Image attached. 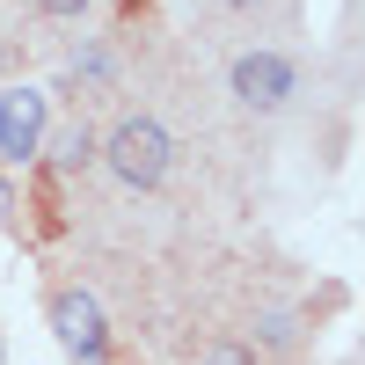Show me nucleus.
Wrapping results in <instances>:
<instances>
[{
    "label": "nucleus",
    "mask_w": 365,
    "mask_h": 365,
    "mask_svg": "<svg viewBox=\"0 0 365 365\" xmlns=\"http://www.w3.org/2000/svg\"><path fill=\"white\" fill-rule=\"evenodd\" d=\"M96 161L125 182V190H161L168 168H175V132L161 125V117L132 110V117H117V125H110V139H103Z\"/></svg>",
    "instance_id": "f257e3e1"
},
{
    "label": "nucleus",
    "mask_w": 365,
    "mask_h": 365,
    "mask_svg": "<svg viewBox=\"0 0 365 365\" xmlns=\"http://www.w3.org/2000/svg\"><path fill=\"white\" fill-rule=\"evenodd\" d=\"M227 96L249 110V117H278V110L299 96V58L278 51V44H249V51H234V66H227Z\"/></svg>",
    "instance_id": "f03ea898"
},
{
    "label": "nucleus",
    "mask_w": 365,
    "mask_h": 365,
    "mask_svg": "<svg viewBox=\"0 0 365 365\" xmlns=\"http://www.w3.org/2000/svg\"><path fill=\"white\" fill-rule=\"evenodd\" d=\"M51 336H58V351L73 365H110V351H117L110 314H103V299L88 285H58L51 292Z\"/></svg>",
    "instance_id": "7ed1b4c3"
},
{
    "label": "nucleus",
    "mask_w": 365,
    "mask_h": 365,
    "mask_svg": "<svg viewBox=\"0 0 365 365\" xmlns=\"http://www.w3.org/2000/svg\"><path fill=\"white\" fill-rule=\"evenodd\" d=\"M51 132V96L29 81H0V161H37Z\"/></svg>",
    "instance_id": "20e7f679"
},
{
    "label": "nucleus",
    "mask_w": 365,
    "mask_h": 365,
    "mask_svg": "<svg viewBox=\"0 0 365 365\" xmlns=\"http://www.w3.org/2000/svg\"><path fill=\"white\" fill-rule=\"evenodd\" d=\"M44 154H51V168L58 175H88L96 168V154H103V139H96V125H58V132H44Z\"/></svg>",
    "instance_id": "39448f33"
},
{
    "label": "nucleus",
    "mask_w": 365,
    "mask_h": 365,
    "mask_svg": "<svg viewBox=\"0 0 365 365\" xmlns=\"http://www.w3.org/2000/svg\"><path fill=\"white\" fill-rule=\"evenodd\" d=\"M249 351H270V358L299 351V314H292V307H270V314H256V336H249Z\"/></svg>",
    "instance_id": "423d86ee"
},
{
    "label": "nucleus",
    "mask_w": 365,
    "mask_h": 365,
    "mask_svg": "<svg viewBox=\"0 0 365 365\" xmlns=\"http://www.w3.org/2000/svg\"><path fill=\"white\" fill-rule=\"evenodd\" d=\"M73 81H81V88H110V81H117L110 44H81V51H73Z\"/></svg>",
    "instance_id": "0eeeda50"
},
{
    "label": "nucleus",
    "mask_w": 365,
    "mask_h": 365,
    "mask_svg": "<svg viewBox=\"0 0 365 365\" xmlns=\"http://www.w3.org/2000/svg\"><path fill=\"white\" fill-rule=\"evenodd\" d=\"M205 365H256V351L241 344V336H220V344L205 351Z\"/></svg>",
    "instance_id": "6e6552de"
},
{
    "label": "nucleus",
    "mask_w": 365,
    "mask_h": 365,
    "mask_svg": "<svg viewBox=\"0 0 365 365\" xmlns=\"http://www.w3.org/2000/svg\"><path fill=\"white\" fill-rule=\"evenodd\" d=\"M37 15H51V22H81L88 0H37Z\"/></svg>",
    "instance_id": "1a4fd4ad"
},
{
    "label": "nucleus",
    "mask_w": 365,
    "mask_h": 365,
    "mask_svg": "<svg viewBox=\"0 0 365 365\" xmlns=\"http://www.w3.org/2000/svg\"><path fill=\"white\" fill-rule=\"evenodd\" d=\"M8 212H15V190H8V175H0V227H8Z\"/></svg>",
    "instance_id": "9d476101"
},
{
    "label": "nucleus",
    "mask_w": 365,
    "mask_h": 365,
    "mask_svg": "<svg viewBox=\"0 0 365 365\" xmlns=\"http://www.w3.org/2000/svg\"><path fill=\"white\" fill-rule=\"evenodd\" d=\"M220 8H234V15H249V8H256V0H220Z\"/></svg>",
    "instance_id": "9b49d317"
},
{
    "label": "nucleus",
    "mask_w": 365,
    "mask_h": 365,
    "mask_svg": "<svg viewBox=\"0 0 365 365\" xmlns=\"http://www.w3.org/2000/svg\"><path fill=\"white\" fill-rule=\"evenodd\" d=\"M0 365H8V351H0Z\"/></svg>",
    "instance_id": "f8f14e48"
}]
</instances>
